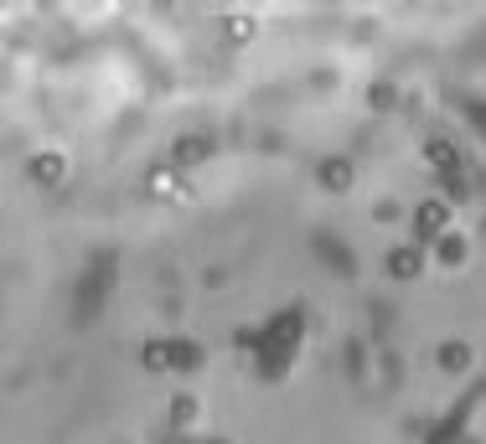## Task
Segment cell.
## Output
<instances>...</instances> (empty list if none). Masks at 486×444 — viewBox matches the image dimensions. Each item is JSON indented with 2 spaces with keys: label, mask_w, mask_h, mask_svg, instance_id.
Returning <instances> with one entry per match:
<instances>
[{
  "label": "cell",
  "mask_w": 486,
  "mask_h": 444,
  "mask_svg": "<svg viewBox=\"0 0 486 444\" xmlns=\"http://www.w3.org/2000/svg\"><path fill=\"white\" fill-rule=\"evenodd\" d=\"M451 202H424L420 212H414V233H420V238H445V233H451Z\"/></svg>",
  "instance_id": "cell-1"
},
{
  "label": "cell",
  "mask_w": 486,
  "mask_h": 444,
  "mask_svg": "<svg viewBox=\"0 0 486 444\" xmlns=\"http://www.w3.org/2000/svg\"><path fill=\"white\" fill-rule=\"evenodd\" d=\"M32 176H36V181H63L67 166H63V156H52V150H47V156L32 160Z\"/></svg>",
  "instance_id": "cell-2"
},
{
  "label": "cell",
  "mask_w": 486,
  "mask_h": 444,
  "mask_svg": "<svg viewBox=\"0 0 486 444\" xmlns=\"http://www.w3.org/2000/svg\"><path fill=\"white\" fill-rule=\"evenodd\" d=\"M389 269H393V279H414V274H420V254H414V248H399V254L389 258Z\"/></svg>",
  "instance_id": "cell-3"
},
{
  "label": "cell",
  "mask_w": 486,
  "mask_h": 444,
  "mask_svg": "<svg viewBox=\"0 0 486 444\" xmlns=\"http://www.w3.org/2000/svg\"><path fill=\"white\" fill-rule=\"evenodd\" d=\"M321 181H331V187H347V181H352V171H347V166H331V171H321Z\"/></svg>",
  "instance_id": "cell-4"
}]
</instances>
